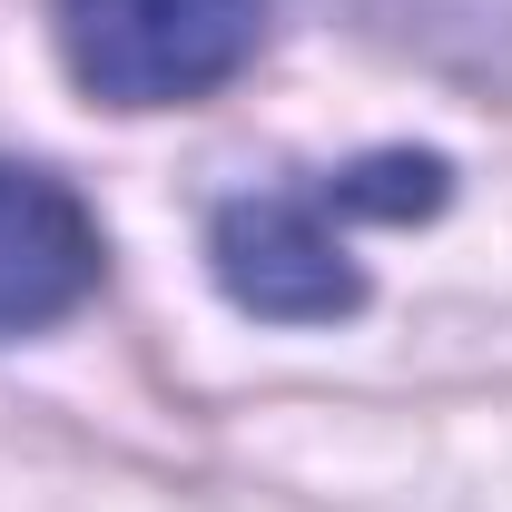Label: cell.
Here are the masks:
<instances>
[{"mask_svg": "<svg viewBox=\"0 0 512 512\" xmlns=\"http://www.w3.org/2000/svg\"><path fill=\"white\" fill-rule=\"evenodd\" d=\"M99 266H109V237L79 207V188L30 158H0V335L79 316L99 296Z\"/></svg>", "mask_w": 512, "mask_h": 512, "instance_id": "cell-3", "label": "cell"}, {"mask_svg": "<svg viewBox=\"0 0 512 512\" xmlns=\"http://www.w3.org/2000/svg\"><path fill=\"white\" fill-rule=\"evenodd\" d=\"M345 207L335 188L316 197H286V188H256L227 197L217 227H207V256H217V286L227 306H247L266 325H335L365 306V266L345 256Z\"/></svg>", "mask_w": 512, "mask_h": 512, "instance_id": "cell-2", "label": "cell"}, {"mask_svg": "<svg viewBox=\"0 0 512 512\" xmlns=\"http://www.w3.org/2000/svg\"><path fill=\"white\" fill-rule=\"evenodd\" d=\"M50 30L99 109H188L266 50V0H50Z\"/></svg>", "mask_w": 512, "mask_h": 512, "instance_id": "cell-1", "label": "cell"}]
</instances>
